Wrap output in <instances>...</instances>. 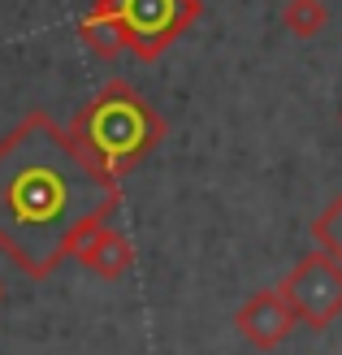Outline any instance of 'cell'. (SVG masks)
<instances>
[{
	"mask_svg": "<svg viewBox=\"0 0 342 355\" xmlns=\"http://www.w3.org/2000/svg\"><path fill=\"white\" fill-rule=\"evenodd\" d=\"M96 5L104 13H113V22L121 26L126 52L139 61H156L204 13L200 0H96Z\"/></svg>",
	"mask_w": 342,
	"mask_h": 355,
	"instance_id": "cell-3",
	"label": "cell"
},
{
	"mask_svg": "<svg viewBox=\"0 0 342 355\" xmlns=\"http://www.w3.org/2000/svg\"><path fill=\"white\" fill-rule=\"evenodd\" d=\"M295 325L299 321H295V312H291V304H286V295L277 286H264L256 295H247L243 308H234V329L256 351H277L295 334Z\"/></svg>",
	"mask_w": 342,
	"mask_h": 355,
	"instance_id": "cell-5",
	"label": "cell"
},
{
	"mask_svg": "<svg viewBox=\"0 0 342 355\" xmlns=\"http://www.w3.org/2000/svg\"><path fill=\"white\" fill-rule=\"evenodd\" d=\"M0 299H5V282H0Z\"/></svg>",
	"mask_w": 342,
	"mask_h": 355,
	"instance_id": "cell-10",
	"label": "cell"
},
{
	"mask_svg": "<svg viewBox=\"0 0 342 355\" xmlns=\"http://www.w3.org/2000/svg\"><path fill=\"white\" fill-rule=\"evenodd\" d=\"M78 40L87 44V52H96L100 61H117L126 52V40H121V26L113 22V13H104L100 5H92L78 22Z\"/></svg>",
	"mask_w": 342,
	"mask_h": 355,
	"instance_id": "cell-7",
	"label": "cell"
},
{
	"mask_svg": "<svg viewBox=\"0 0 342 355\" xmlns=\"http://www.w3.org/2000/svg\"><path fill=\"white\" fill-rule=\"evenodd\" d=\"M282 26L295 40H316L330 26V5L325 0H286L282 5Z\"/></svg>",
	"mask_w": 342,
	"mask_h": 355,
	"instance_id": "cell-8",
	"label": "cell"
},
{
	"mask_svg": "<svg viewBox=\"0 0 342 355\" xmlns=\"http://www.w3.org/2000/svg\"><path fill=\"white\" fill-rule=\"evenodd\" d=\"M277 291L286 295L295 321H303L308 329H330L342 316V260L316 247L277 282Z\"/></svg>",
	"mask_w": 342,
	"mask_h": 355,
	"instance_id": "cell-4",
	"label": "cell"
},
{
	"mask_svg": "<svg viewBox=\"0 0 342 355\" xmlns=\"http://www.w3.org/2000/svg\"><path fill=\"white\" fill-rule=\"evenodd\" d=\"M74 260L83 264L87 273H96L104 282H117V277H126V273L135 269V243L126 239L121 230H113L109 221H104V225H96L92 234L78 243Z\"/></svg>",
	"mask_w": 342,
	"mask_h": 355,
	"instance_id": "cell-6",
	"label": "cell"
},
{
	"mask_svg": "<svg viewBox=\"0 0 342 355\" xmlns=\"http://www.w3.org/2000/svg\"><path fill=\"white\" fill-rule=\"evenodd\" d=\"M69 139L83 148V156L104 173H113L117 182L130 169H139L148 156L165 144V117L152 109V100H143L139 87L126 78H109L100 92L69 117Z\"/></svg>",
	"mask_w": 342,
	"mask_h": 355,
	"instance_id": "cell-2",
	"label": "cell"
},
{
	"mask_svg": "<svg viewBox=\"0 0 342 355\" xmlns=\"http://www.w3.org/2000/svg\"><path fill=\"white\" fill-rule=\"evenodd\" d=\"M121 182L83 156L69 130L44 109L0 139V252L44 282L96 225L113 221Z\"/></svg>",
	"mask_w": 342,
	"mask_h": 355,
	"instance_id": "cell-1",
	"label": "cell"
},
{
	"mask_svg": "<svg viewBox=\"0 0 342 355\" xmlns=\"http://www.w3.org/2000/svg\"><path fill=\"white\" fill-rule=\"evenodd\" d=\"M312 243L320 252H330L334 260H342V191L312 217Z\"/></svg>",
	"mask_w": 342,
	"mask_h": 355,
	"instance_id": "cell-9",
	"label": "cell"
},
{
	"mask_svg": "<svg viewBox=\"0 0 342 355\" xmlns=\"http://www.w3.org/2000/svg\"><path fill=\"white\" fill-rule=\"evenodd\" d=\"M338 121H342V113H338Z\"/></svg>",
	"mask_w": 342,
	"mask_h": 355,
	"instance_id": "cell-11",
	"label": "cell"
}]
</instances>
